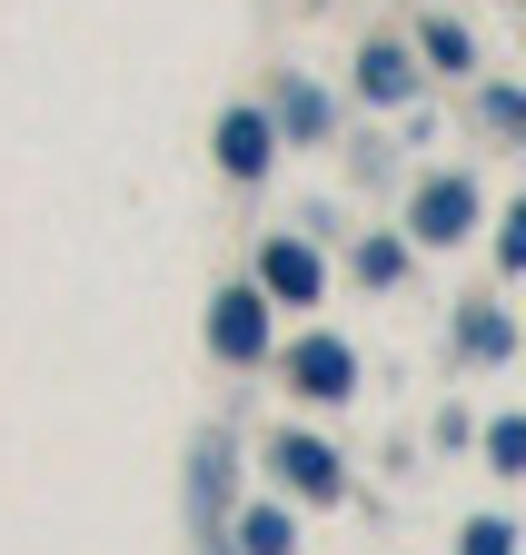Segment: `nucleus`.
<instances>
[{
    "mask_svg": "<svg viewBox=\"0 0 526 555\" xmlns=\"http://www.w3.org/2000/svg\"><path fill=\"white\" fill-rule=\"evenodd\" d=\"M269 278H279V288H288V298H308V288H318V268H308L298 248H269Z\"/></svg>",
    "mask_w": 526,
    "mask_h": 555,
    "instance_id": "5",
    "label": "nucleus"
},
{
    "mask_svg": "<svg viewBox=\"0 0 526 555\" xmlns=\"http://www.w3.org/2000/svg\"><path fill=\"white\" fill-rule=\"evenodd\" d=\"M209 337L229 347V358H258V337H269V318H258V298H219V318H209Z\"/></svg>",
    "mask_w": 526,
    "mask_h": 555,
    "instance_id": "1",
    "label": "nucleus"
},
{
    "mask_svg": "<svg viewBox=\"0 0 526 555\" xmlns=\"http://www.w3.org/2000/svg\"><path fill=\"white\" fill-rule=\"evenodd\" d=\"M248 555H288V516H248Z\"/></svg>",
    "mask_w": 526,
    "mask_h": 555,
    "instance_id": "7",
    "label": "nucleus"
},
{
    "mask_svg": "<svg viewBox=\"0 0 526 555\" xmlns=\"http://www.w3.org/2000/svg\"><path fill=\"white\" fill-rule=\"evenodd\" d=\"M258 159H269V129H258V119H229V169H258Z\"/></svg>",
    "mask_w": 526,
    "mask_h": 555,
    "instance_id": "4",
    "label": "nucleus"
},
{
    "mask_svg": "<svg viewBox=\"0 0 526 555\" xmlns=\"http://www.w3.org/2000/svg\"><path fill=\"white\" fill-rule=\"evenodd\" d=\"M298 377H308V397H338V387H348V347L308 337V347H298Z\"/></svg>",
    "mask_w": 526,
    "mask_h": 555,
    "instance_id": "2",
    "label": "nucleus"
},
{
    "mask_svg": "<svg viewBox=\"0 0 526 555\" xmlns=\"http://www.w3.org/2000/svg\"><path fill=\"white\" fill-rule=\"evenodd\" d=\"M288 476H298V486H308V496H328V486H338V466H328V456H318V447H288Z\"/></svg>",
    "mask_w": 526,
    "mask_h": 555,
    "instance_id": "6",
    "label": "nucleus"
},
{
    "mask_svg": "<svg viewBox=\"0 0 526 555\" xmlns=\"http://www.w3.org/2000/svg\"><path fill=\"white\" fill-rule=\"evenodd\" d=\"M467 555H506V526H477V535H467Z\"/></svg>",
    "mask_w": 526,
    "mask_h": 555,
    "instance_id": "8",
    "label": "nucleus"
},
{
    "mask_svg": "<svg viewBox=\"0 0 526 555\" xmlns=\"http://www.w3.org/2000/svg\"><path fill=\"white\" fill-rule=\"evenodd\" d=\"M457 219H467V189L437 179V189H427V238H457Z\"/></svg>",
    "mask_w": 526,
    "mask_h": 555,
    "instance_id": "3",
    "label": "nucleus"
}]
</instances>
